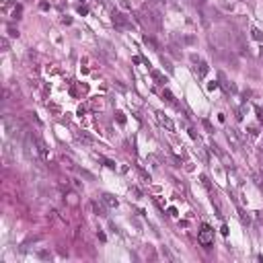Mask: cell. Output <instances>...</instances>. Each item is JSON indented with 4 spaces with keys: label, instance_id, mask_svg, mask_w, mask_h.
Instances as JSON below:
<instances>
[{
    "label": "cell",
    "instance_id": "cell-1",
    "mask_svg": "<svg viewBox=\"0 0 263 263\" xmlns=\"http://www.w3.org/2000/svg\"><path fill=\"white\" fill-rule=\"evenodd\" d=\"M212 234H214V230L210 228L208 224H201V230H200V234H197V241H200L206 249H210V247H212Z\"/></svg>",
    "mask_w": 263,
    "mask_h": 263
},
{
    "label": "cell",
    "instance_id": "cell-2",
    "mask_svg": "<svg viewBox=\"0 0 263 263\" xmlns=\"http://www.w3.org/2000/svg\"><path fill=\"white\" fill-rule=\"evenodd\" d=\"M144 23L146 25H152V27L160 29V25H162V21H160V13L158 10H152V8H148L144 14Z\"/></svg>",
    "mask_w": 263,
    "mask_h": 263
},
{
    "label": "cell",
    "instance_id": "cell-3",
    "mask_svg": "<svg viewBox=\"0 0 263 263\" xmlns=\"http://www.w3.org/2000/svg\"><path fill=\"white\" fill-rule=\"evenodd\" d=\"M111 21H113V25L119 29H128L130 27V21H128V17H125L124 13H113L111 14Z\"/></svg>",
    "mask_w": 263,
    "mask_h": 263
},
{
    "label": "cell",
    "instance_id": "cell-4",
    "mask_svg": "<svg viewBox=\"0 0 263 263\" xmlns=\"http://www.w3.org/2000/svg\"><path fill=\"white\" fill-rule=\"evenodd\" d=\"M35 142H37V150H39V154H41L43 158H48V144L43 142L41 136H35Z\"/></svg>",
    "mask_w": 263,
    "mask_h": 263
},
{
    "label": "cell",
    "instance_id": "cell-5",
    "mask_svg": "<svg viewBox=\"0 0 263 263\" xmlns=\"http://www.w3.org/2000/svg\"><path fill=\"white\" fill-rule=\"evenodd\" d=\"M93 210H95V214H97V216H107L105 206L101 204V201H97V200H93Z\"/></svg>",
    "mask_w": 263,
    "mask_h": 263
},
{
    "label": "cell",
    "instance_id": "cell-6",
    "mask_svg": "<svg viewBox=\"0 0 263 263\" xmlns=\"http://www.w3.org/2000/svg\"><path fill=\"white\" fill-rule=\"evenodd\" d=\"M158 121H160L162 125H165V128H166L169 132H173V130H175V124H173V121H171L169 117H165L162 113H158Z\"/></svg>",
    "mask_w": 263,
    "mask_h": 263
},
{
    "label": "cell",
    "instance_id": "cell-7",
    "mask_svg": "<svg viewBox=\"0 0 263 263\" xmlns=\"http://www.w3.org/2000/svg\"><path fill=\"white\" fill-rule=\"evenodd\" d=\"M103 201L107 204V206H109V208H117V200H115L113 195H109V193H105V195H103Z\"/></svg>",
    "mask_w": 263,
    "mask_h": 263
},
{
    "label": "cell",
    "instance_id": "cell-8",
    "mask_svg": "<svg viewBox=\"0 0 263 263\" xmlns=\"http://www.w3.org/2000/svg\"><path fill=\"white\" fill-rule=\"evenodd\" d=\"M208 70H210V68H208V64H206V62H200V64H197V74H200L201 78L208 74Z\"/></svg>",
    "mask_w": 263,
    "mask_h": 263
},
{
    "label": "cell",
    "instance_id": "cell-9",
    "mask_svg": "<svg viewBox=\"0 0 263 263\" xmlns=\"http://www.w3.org/2000/svg\"><path fill=\"white\" fill-rule=\"evenodd\" d=\"M150 74H152V78H154V80H156V82H158V84H165V82H166V78L162 76V74H160L158 70H152Z\"/></svg>",
    "mask_w": 263,
    "mask_h": 263
},
{
    "label": "cell",
    "instance_id": "cell-10",
    "mask_svg": "<svg viewBox=\"0 0 263 263\" xmlns=\"http://www.w3.org/2000/svg\"><path fill=\"white\" fill-rule=\"evenodd\" d=\"M144 43H146V45H152L154 49H160V48H158V43L154 41L152 37H148V35H144Z\"/></svg>",
    "mask_w": 263,
    "mask_h": 263
},
{
    "label": "cell",
    "instance_id": "cell-11",
    "mask_svg": "<svg viewBox=\"0 0 263 263\" xmlns=\"http://www.w3.org/2000/svg\"><path fill=\"white\" fill-rule=\"evenodd\" d=\"M162 99H166V101H169V103H175V97H173V93H171V90H162Z\"/></svg>",
    "mask_w": 263,
    "mask_h": 263
},
{
    "label": "cell",
    "instance_id": "cell-12",
    "mask_svg": "<svg viewBox=\"0 0 263 263\" xmlns=\"http://www.w3.org/2000/svg\"><path fill=\"white\" fill-rule=\"evenodd\" d=\"M37 257H39V259H43V261H48V259H51V253H49V251H39V253H37Z\"/></svg>",
    "mask_w": 263,
    "mask_h": 263
},
{
    "label": "cell",
    "instance_id": "cell-13",
    "mask_svg": "<svg viewBox=\"0 0 263 263\" xmlns=\"http://www.w3.org/2000/svg\"><path fill=\"white\" fill-rule=\"evenodd\" d=\"M251 33H253V39H257V41H263V33L259 31V29H253Z\"/></svg>",
    "mask_w": 263,
    "mask_h": 263
},
{
    "label": "cell",
    "instance_id": "cell-14",
    "mask_svg": "<svg viewBox=\"0 0 263 263\" xmlns=\"http://www.w3.org/2000/svg\"><path fill=\"white\" fill-rule=\"evenodd\" d=\"M160 62H162V66L166 68V72H173V66H171V62H169L166 58H160Z\"/></svg>",
    "mask_w": 263,
    "mask_h": 263
},
{
    "label": "cell",
    "instance_id": "cell-15",
    "mask_svg": "<svg viewBox=\"0 0 263 263\" xmlns=\"http://www.w3.org/2000/svg\"><path fill=\"white\" fill-rule=\"evenodd\" d=\"M78 138H80V140H84L86 144H90V142H93V140H90V136H89V134H84V132H80V134H78Z\"/></svg>",
    "mask_w": 263,
    "mask_h": 263
},
{
    "label": "cell",
    "instance_id": "cell-16",
    "mask_svg": "<svg viewBox=\"0 0 263 263\" xmlns=\"http://www.w3.org/2000/svg\"><path fill=\"white\" fill-rule=\"evenodd\" d=\"M21 13H23V8H21V6H17V8L13 10V19H21Z\"/></svg>",
    "mask_w": 263,
    "mask_h": 263
},
{
    "label": "cell",
    "instance_id": "cell-17",
    "mask_svg": "<svg viewBox=\"0 0 263 263\" xmlns=\"http://www.w3.org/2000/svg\"><path fill=\"white\" fill-rule=\"evenodd\" d=\"M200 179H201V183H204V187H208L210 191H212V187H210V181H208V177H206V175H201Z\"/></svg>",
    "mask_w": 263,
    "mask_h": 263
},
{
    "label": "cell",
    "instance_id": "cell-18",
    "mask_svg": "<svg viewBox=\"0 0 263 263\" xmlns=\"http://www.w3.org/2000/svg\"><path fill=\"white\" fill-rule=\"evenodd\" d=\"M115 115H117V121H119V124H121V125H124V124H125V115H124V113H121V111H117Z\"/></svg>",
    "mask_w": 263,
    "mask_h": 263
},
{
    "label": "cell",
    "instance_id": "cell-19",
    "mask_svg": "<svg viewBox=\"0 0 263 263\" xmlns=\"http://www.w3.org/2000/svg\"><path fill=\"white\" fill-rule=\"evenodd\" d=\"M255 113H257V119L263 121V109H261V107H255Z\"/></svg>",
    "mask_w": 263,
    "mask_h": 263
},
{
    "label": "cell",
    "instance_id": "cell-20",
    "mask_svg": "<svg viewBox=\"0 0 263 263\" xmlns=\"http://www.w3.org/2000/svg\"><path fill=\"white\" fill-rule=\"evenodd\" d=\"M241 220H242V222H247V224H249V222H251V218H249V216H247V214H245L242 210H241Z\"/></svg>",
    "mask_w": 263,
    "mask_h": 263
},
{
    "label": "cell",
    "instance_id": "cell-21",
    "mask_svg": "<svg viewBox=\"0 0 263 263\" xmlns=\"http://www.w3.org/2000/svg\"><path fill=\"white\" fill-rule=\"evenodd\" d=\"M68 201L72 204V206H74V204H76V195H74V193H70V195H68Z\"/></svg>",
    "mask_w": 263,
    "mask_h": 263
},
{
    "label": "cell",
    "instance_id": "cell-22",
    "mask_svg": "<svg viewBox=\"0 0 263 263\" xmlns=\"http://www.w3.org/2000/svg\"><path fill=\"white\" fill-rule=\"evenodd\" d=\"M214 89H218V82H216V80H214V82H210V84H208V90H214Z\"/></svg>",
    "mask_w": 263,
    "mask_h": 263
},
{
    "label": "cell",
    "instance_id": "cell-23",
    "mask_svg": "<svg viewBox=\"0 0 263 263\" xmlns=\"http://www.w3.org/2000/svg\"><path fill=\"white\" fill-rule=\"evenodd\" d=\"M8 33H10V35H13V37H19V31H17V29H13V27H10V29H8Z\"/></svg>",
    "mask_w": 263,
    "mask_h": 263
},
{
    "label": "cell",
    "instance_id": "cell-24",
    "mask_svg": "<svg viewBox=\"0 0 263 263\" xmlns=\"http://www.w3.org/2000/svg\"><path fill=\"white\" fill-rule=\"evenodd\" d=\"M78 13H80V14H86V13H89V8H86V6H80V8H78Z\"/></svg>",
    "mask_w": 263,
    "mask_h": 263
},
{
    "label": "cell",
    "instance_id": "cell-25",
    "mask_svg": "<svg viewBox=\"0 0 263 263\" xmlns=\"http://www.w3.org/2000/svg\"><path fill=\"white\" fill-rule=\"evenodd\" d=\"M39 8H41V10H48L49 4H48V2H41V4H39Z\"/></svg>",
    "mask_w": 263,
    "mask_h": 263
},
{
    "label": "cell",
    "instance_id": "cell-26",
    "mask_svg": "<svg viewBox=\"0 0 263 263\" xmlns=\"http://www.w3.org/2000/svg\"><path fill=\"white\" fill-rule=\"evenodd\" d=\"M261 58H263V51H261Z\"/></svg>",
    "mask_w": 263,
    "mask_h": 263
}]
</instances>
